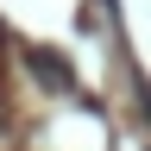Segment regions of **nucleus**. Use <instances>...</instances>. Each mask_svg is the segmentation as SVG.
Masks as SVG:
<instances>
[{"instance_id":"f257e3e1","label":"nucleus","mask_w":151,"mask_h":151,"mask_svg":"<svg viewBox=\"0 0 151 151\" xmlns=\"http://www.w3.org/2000/svg\"><path fill=\"white\" fill-rule=\"evenodd\" d=\"M32 69L44 76L50 88H69V63H63V57H50V50H32Z\"/></svg>"}]
</instances>
